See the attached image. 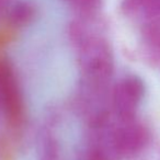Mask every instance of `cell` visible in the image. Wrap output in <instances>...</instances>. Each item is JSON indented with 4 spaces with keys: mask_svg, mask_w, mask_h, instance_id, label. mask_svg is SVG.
Here are the masks:
<instances>
[{
    "mask_svg": "<svg viewBox=\"0 0 160 160\" xmlns=\"http://www.w3.org/2000/svg\"><path fill=\"white\" fill-rule=\"evenodd\" d=\"M38 160H59V146L53 131L48 126L40 129L36 140Z\"/></svg>",
    "mask_w": 160,
    "mask_h": 160,
    "instance_id": "obj_6",
    "label": "cell"
},
{
    "mask_svg": "<svg viewBox=\"0 0 160 160\" xmlns=\"http://www.w3.org/2000/svg\"><path fill=\"white\" fill-rule=\"evenodd\" d=\"M139 8L149 20L160 19V0H139Z\"/></svg>",
    "mask_w": 160,
    "mask_h": 160,
    "instance_id": "obj_7",
    "label": "cell"
},
{
    "mask_svg": "<svg viewBox=\"0 0 160 160\" xmlns=\"http://www.w3.org/2000/svg\"><path fill=\"white\" fill-rule=\"evenodd\" d=\"M0 92L3 102V113L18 121L23 114V97L13 68L7 60H0Z\"/></svg>",
    "mask_w": 160,
    "mask_h": 160,
    "instance_id": "obj_4",
    "label": "cell"
},
{
    "mask_svg": "<svg viewBox=\"0 0 160 160\" xmlns=\"http://www.w3.org/2000/svg\"><path fill=\"white\" fill-rule=\"evenodd\" d=\"M68 1H69V2H70V1H71V0H68Z\"/></svg>",
    "mask_w": 160,
    "mask_h": 160,
    "instance_id": "obj_9",
    "label": "cell"
},
{
    "mask_svg": "<svg viewBox=\"0 0 160 160\" xmlns=\"http://www.w3.org/2000/svg\"><path fill=\"white\" fill-rule=\"evenodd\" d=\"M113 135V126L105 124L89 128L78 151V160H121Z\"/></svg>",
    "mask_w": 160,
    "mask_h": 160,
    "instance_id": "obj_2",
    "label": "cell"
},
{
    "mask_svg": "<svg viewBox=\"0 0 160 160\" xmlns=\"http://www.w3.org/2000/svg\"><path fill=\"white\" fill-rule=\"evenodd\" d=\"M36 13V8L33 3L20 0L12 3L6 17L11 25L17 28H24L33 22Z\"/></svg>",
    "mask_w": 160,
    "mask_h": 160,
    "instance_id": "obj_5",
    "label": "cell"
},
{
    "mask_svg": "<svg viewBox=\"0 0 160 160\" xmlns=\"http://www.w3.org/2000/svg\"><path fill=\"white\" fill-rule=\"evenodd\" d=\"M145 96V83L136 75H127L114 86L111 92V108L118 121L135 118Z\"/></svg>",
    "mask_w": 160,
    "mask_h": 160,
    "instance_id": "obj_1",
    "label": "cell"
},
{
    "mask_svg": "<svg viewBox=\"0 0 160 160\" xmlns=\"http://www.w3.org/2000/svg\"><path fill=\"white\" fill-rule=\"evenodd\" d=\"M118 122V125L113 126V135L120 155L123 158L139 152L149 140L147 127L136 122L135 118Z\"/></svg>",
    "mask_w": 160,
    "mask_h": 160,
    "instance_id": "obj_3",
    "label": "cell"
},
{
    "mask_svg": "<svg viewBox=\"0 0 160 160\" xmlns=\"http://www.w3.org/2000/svg\"><path fill=\"white\" fill-rule=\"evenodd\" d=\"M0 114H1V112H0Z\"/></svg>",
    "mask_w": 160,
    "mask_h": 160,
    "instance_id": "obj_10",
    "label": "cell"
},
{
    "mask_svg": "<svg viewBox=\"0 0 160 160\" xmlns=\"http://www.w3.org/2000/svg\"><path fill=\"white\" fill-rule=\"evenodd\" d=\"M121 8L125 14H132L139 8V0H122Z\"/></svg>",
    "mask_w": 160,
    "mask_h": 160,
    "instance_id": "obj_8",
    "label": "cell"
}]
</instances>
